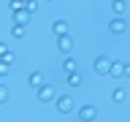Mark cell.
<instances>
[{
    "instance_id": "3",
    "label": "cell",
    "mask_w": 130,
    "mask_h": 122,
    "mask_svg": "<svg viewBox=\"0 0 130 122\" xmlns=\"http://www.w3.org/2000/svg\"><path fill=\"white\" fill-rule=\"evenodd\" d=\"M35 98H38L41 103H49V100H57V89L49 87V84H43V87L35 89Z\"/></svg>"
},
{
    "instance_id": "19",
    "label": "cell",
    "mask_w": 130,
    "mask_h": 122,
    "mask_svg": "<svg viewBox=\"0 0 130 122\" xmlns=\"http://www.w3.org/2000/svg\"><path fill=\"white\" fill-rule=\"evenodd\" d=\"M0 54H3V63H8V65L14 63V54H11V52H8V49H6V52H0Z\"/></svg>"
},
{
    "instance_id": "4",
    "label": "cell",
    "mask_w": 130,
    "mask_h": 122,
    "mask_svg": "<svg viewBox=\"0 0 130 122\" xmlns=\"http://www.w3.org/2000/svg\"><path fill=\"white\" fill-rule=\"evenodd\" d=\"M95 119H98V109L92 103H87V106L79 109V122H95Z\"/></svg>"
},
{
    "instance_id": "2",
    "label": "cell",
    "mask_w": 130,
    "mask_h": 122,
    "mask_svg": "<svg viewBox=\"0 0 130 122\" xmlns=\"http://www.w3.org/2000/svg\"><path fill=\"white\" fill-rule=\"evenodd\" d=\"M54 106H57V111H60V114H71V111H76V103H73L71 95H60V98L54 100Z\"/></svg>"
},
{
    "instance_id": "21",
    "label": "cell",
    "mask_w": 130,
    "mask_h": 122,
    "mask_svg": "<svg viewBox=\"0 0 130 122\" xmlns=\"http://www.w3.org/2000/svg\"><path fill=\"white\" fill-rule=\"evenodd\" d=\"M46 3H54V0H46Z\"/></svg>"
},
{
    "instance_id": "8",
    "label": "cell",
    "mask_w": 130,
    "mask_h": 122,
    "mask_svg": "<svg viewBox=\"0 0 130 122\" xmlns=\"http://www.w3.org/2000/svg\"><path fill=\"white\" fill-rule=\"evenodd\" d=\"M11 19H14L16 24H24V27H27V24H30V19H32V14L24 8V11H16V14H11Z\"/></svg>"
},
{
    "instance_id": "5",
    "label": "cell",
    "mask_w": 130,
    "mask_h": 122,
    "mask_svg": "<svg viewBox=\"0 0 130 122\" xmlns=\"http://www.w3.org/2000/svg\"><path fill=\"white\" fill-rule=\"evenodd\" d=\"M111 79H125L127 76V63H122V60H114L111 63V73H108Z\"/></svg>"
},
{
    "instance_id": "9",
    "label": "cell",
    "mask_w": 130,
    "mask_h": 122,
    "mask_svg": "<svg viewBox=\"0 0 130 122\" xmlns=\"http://www.w3.org/2000/svg\"><path fill=\"white\" fill-rule=\"evenodd\" d=\"M52 33H54L57 38L68 35V22H65V19H57V22H52Z\"/></svg>"
},
{
    "instance_id": "7",
    "label": "cell",
    "mask_w": 130,
    "mask_h": 122,
    "mask_svg": "<svg viewBox=\"0 0 130 122\" xmlns=\"http://www.w3.org/2000/svg\"><path fill=\"white\" fill-rule=\"evenodd\" d=\"M57 49H60L65 57H68V54L73 52V38H71V35H62V38H57Z\"/></svg>"
},
{
    "instance_id": "6",
    "label": "cell",
    "mask_w": 130,
    "mask_h": 122,
    "mask_svg": "<svg viewBox=\"0 0 130 122\" xmlns=\"http://www.w3.org/2000/svg\"><path fill=\"white\" fill-rule=\"evenodd\" d=\"M108 30H111L114 35H122V33H127V22H125L122 16H114L111 22H108Z\"/></svg>"
},
{
    "instance_id": "15",
    "label": "cell",
    "mask_w": 130,
    "mask_h": 122,
    "mask_svg": "<svg viewBox=\"0 0 130 122\" xmlns=\"http://www.w3.org/2000/svg\"><path fill=\"white\" fill-rule=\"evenodd\" d=\"M76 68H79V63L68 54V57H65V73H76Z\"/></svg>"
},
{
    "instance_id": "13",
    "label": "cell",
    "mask_w": 130,
    "mask_h": 122,
    "mask_svg": "<svg viewBox=\"0 0 130 122\" xmlns=\"http://www.w3.org/2000/svg\"><path fill=\"white\" fill-rule=\"evenodd\" d=\"M24 6H27V0H11V3H8L11 14H16V11H24Z\"/></svg>"
},
{
    "instance_id": "17",
    "label": "cell",
    "mask_w": 130,
    "mask_h": 122,
    "mask_svg": "<svg viewBox=\"0 0 130 122\" xmlns=\"http://www.w3.org/2000/svg\"><path fill=\"white\" fill-rule=\"evenodd\" d=\"M24 8H27L30 14H35V11H38V0H27V6H24Z\"/></svg>"
},
{
    "instance_id": "14",
    "label": "cell",
    "mask_w": 130,
    "mask_h": 122,
    "mask_svg": "<svg viewBox=\"0 0 130 122\" xmlns=\"http://www.w3.org/2000/svg\"><path fill=\"white\" fill-rule=\"evenodd\" d=\"M11 35H14V38H24V35H27V27H24V24H14V27H11Z\"/></svg>"
},
{
    "instance_id": "16",
    "label": "cell",
    "mask_w": 130,
    "mask_h": 122,
    "mask_svg": "<svg viewBox=\"0 0 130 122\" xmlns=\"http://www.w3.org/2000/svg\"><path fill=\"white\" fill-rule=\"evenodd\" d=\"M68 84H71V87H79V84H81V76H79V71H76V73H68Z\"/></svg>"
},
{
    "instance_id": "11",
    "label": "cell",
    "mask_w": 130,
    "mask_h": 122,
    "mask_svg": "<svg viewBox=\"0 0 130 122\" xmlns=\"http://www.w3.org/2000/svg\"><path fill=\"white\" fill-rule=\"evenodd\" d=\"M111 11L117 16H122L125 11H127V0H111Z\"/></svg>"
},
{
    "instance_id": "12",
    "label": "cell",
    "mask_w": 130,
    "mask_h": 122,
    "mask_svg": "<svg viewBox=\"0 0 130 122\" xmlns=\"http://www.w3.org/2000/svg\"><path fill=\"white\" fill-rule=\"evenodd\" d=\"M125 98H127V92H125L122 87H117V89L111 92V100H114V103H125Z\"/></svg>"
},
{
    "instance_id": "1",
    "label": "cell",
    "mask_w": 130,
    "mask_h": 122,
    "mask_svg": "<svg viewBox=\"0 0 130 122\" xmlns=\"http://www.w3.org/2000/svg\"><path fill=\"white\" fill-rule=\"evenodd\" d=\"M111 57H106V54H100V57H95V63H92V68H95V73L98 76H108L111 73Z\"/></svg>"
},
{
    "instance_id": "18",
    "label": "cell",
    "mask_w": 130,
    "mask_h": 122,
    "mask_svg": "<svg viewBox=\"0 0 130 122\" xmlns=\"http://www.w3.org/2000/svg\"><path fill=\"white\" fill-rule=\"evenodd\" d=\"M6 100H8V87L0 84V103H6Z\"/></svg>"
},
{
    "instance_id": "10",
    "label": "cell",
    "mask_w": 130,
    "mask_h": 122,
    "mask_svg": "<svg viewBox=\"0 0 130 122\" xmlns=\"http://www.w3.org/2000/svg\"><path fill=\"white\" fill-rule=\"evenodd\" d=\"M27 84H30V87H35V89L43 87V84H46V81H43V73H41V71H32L30 76H27Z\"/></svg>"
},
{
    "instance_id": "20",
    "label": "cell",
    "mask_w": 130,
    "mask_h": 122,
    "mask_svg": "<svg viewBox=\"0 0 130 122\" xmlns=\"http://www.w3.org/2000/svg\"><path fill=\"white\" fill-rule=\"evenodd\" d=\"M8 73H11V65H8V63H0V76H8Z\"/></svg>"
}]
</instances>
